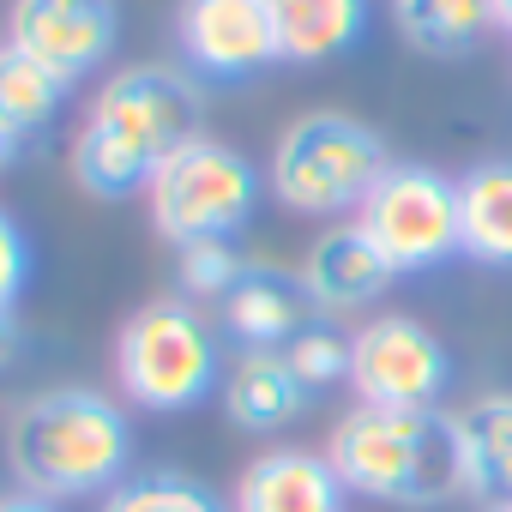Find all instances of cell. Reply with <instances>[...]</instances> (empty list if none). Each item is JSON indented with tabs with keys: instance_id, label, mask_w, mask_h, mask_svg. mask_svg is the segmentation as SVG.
I'll use <instances>...</instances> for the list:
<instances>
[{
	"instance_id": "4316f807",
	"label": "cell",
	"mask_w": 512,
	"mask_h": 512,
	"mask_svg": "<svg viewBox=\"0 0 512 512\" xmlns=\"http://www.w3.org/2000/svg\"><path fill=\"white\" fill-rule=\"evenodd\" d=\"M13 157H19V145H13L7 133H0V175H7V169H13Z\"/></svg>"
},
{
	"instance_id": "6da1fadb",
	"label": "cell",
	"mask_w": 512,
	"mask_h": 512,
	"mask_svg": "<svg viewBox=\"0 0 512 512\" xmlns=\"http://www.w3.org/2000/svg\"><path fill=\"white\" fill-rule=\"evenodd\" d=\"M199 133H205L199 79L169 61H133L109 73L85 103L67 169L91 199H127V193H145L157 163Z\"/></svg>"
},
{
	"instance_id": "30bf717a",
	"label": "cell",
	"mask_w": 512,
	"mask_h": 512,
	"mask_svg": "<svg viewBox=\"0 0 512 512\" xmlns=\"http://www.w3.org/2000/svg\"><path fill=\"white\" fill-rule=\"evenodd\" d=\"M121 37L115 0H13L7 13V43L43 61L61 85L91 79Z\"/></svg>"
},
{
	"instance_id": "ffe728a7",
	"label": "cell",
	"mask_w": 512,
	"mask_h": 512,
	"mask_svg": "<svg viewBox=\"0 0 512 512\" xmlns=\"http://www.w3.org/2000/svg\"><path fill=\"white\" fill-rule=\"evenodd\" d=\"M97 512H229L199 476H187V470H133L121 488H109L103 500H97Z\"/></svg>"
},
{
	"instance_id": "cb8c5ba5",
	"label": "cell",
	"mask_w": 512,
	"mask_h": 512,
	"mask_svg": "<svg viewBox=\"0 0 512 512\" xmlns=\"http://www.w3.org/2000/svg\"><path fill=\"white\" fill-rule=\"evenodd\" d=\"M25 326H19V314L13 308H0V374H13L19 362H25Z\"/></svg>"
},
{
	"instance_id": "7a4b0ae2",
	"label": "cell",
	"mask_w": 512,
	"mask_h": 512,
	"mask_svg": "<svg viewBox=\"0 0 512 512\" xmlns=\"http://www.w3.org/2000/svg\"><path fill=\"white\" fill-rule=\"evenodd\" d=\"M133 422L121 398L97 386H49L31 392L7 422V470L13 488L43 494L55 506L103 500L133 470Z\"/></svg>"
},
{
	"instance_id": "7402d4cb",
	"label": "cell",
	"mask_w": 512,
	"mask_h": 512,
	"mask_svg": "<svg viewBox=\"0 0 512 512\" xmlns=\"http://www.w3.org/2000/svg\"><path fill=\"white\" fill-rule=\"evenodd\" d=\"M284 356H290V368H296V380L320 398L326 386H350V332H338V326H326V320H314L308 332H296L290 344H284Z\"/></svg>"
},
{
	"instance_id": "8fae6325",
	"label": "cell",
	"mask_w": 512,
	"mask_h": 512,
	"mask_svg": "<svg viewBox=\"0 0 512 512\" xmlns=\"http://www.w3.org/2000/svg\"><path fill=\"white\" fill-rule=\"evenodd\" d=\"M296 272H302V290H308L320 320H350V314L374 308L392 290V266L380 260V247L356 229V217L320 229Z\"/></svg>"
},
{
	"instance_id": "e0dca14e",
	"label": "cell",
	"mask_w": 512,
	"mask_h": 512,
	"mask_svg": "<svg viewBox=\"0 0 512 512\" xmlns=\"http://www.w3.org/2000/svg\"><path fill=\"white\" fill-rule=\"evenodd\" d=\"M398 37L416 55L458 61L494 31V0H386Z\"/></svg>"
},
{
	"instance_id": "52a82bcc",
	"label": "cell",
	"mask_w": 512,
	"mask_h": 512,
	"mask_svg": "<svg viewBox=\"0 0 512 512\" xmlns=\"http://www.w3.org/2000/svg\"><path fill=\"white\" fill-rule=\"evenodd\" d=\"M356 229L380 247L392 278H422L458 260V181L428 163H386L356 205Z\"/></svg>"
},
{
	"instance_id": "5b68a950",
	"label": "cell",
	"mask_w": 512,
	"mask_h": 512,
	"mask_svg": "<svg viewBox=\"0 0 512 512\" xmlns=\"http://www.w3.org/2000/svg\"><path fill=\"white\" fill-rule=\"evenodd\" d=\"M386 163H392L386 139L368 121H356L344 109H314L278 133L272 163H266V187L296 217L344 223V217H356L368 187L386 175Z\"/></svg>"
},
{
	"instance_id": "83f0119b",
	"label": "cell",
	"mask_w": 512,
	"mask_h": 512,
	"mask_svg": "<svg viewBox=\"0 0 512 512\" xmlns=\"http://www.w3.org/2000/svg\"><path fill=\"white\" fill-rule=\"evenodd\" d=\"M488 512H512V500H488Z\"/></svg>"
},
{
	"instance_id": "5bb4252c",
	"label": "cell",
	"mask_w": 512,
	"mask_h": 512,
	"mask_svg": "<svg viewBox=\"0 0 512 512\" xmlns=\"http://www.w3.org/2000/svg\"><path fill=\"white\" fill-rule=\"evenodd\" d=\"M223 416L241 428V434H278L290 428L302 410H308V386L296 380L290 356L284 350H235L223 362Z\"/></svg>"
},
{
	"instance_id": "ba28073f",
	"label": "cell",
	"mask_w": 512,
	"mask_h": 512,
	"mask_svg": "<svg viewBox=\"0 0 512 512\" xmlns=\"http://www.w3.org/2000/svg\"><path fill=\"white\" fill-rule=\"evenodd\" d=\"M452 386L446 344L410 314H374L350 332V392L368 410H440Z\"/></svg>"
},
{
	"instance_id": "277c9868",
	"label": "cell",
	"mask_w": 512,
	"mask_h": 512,
	"mask_svg": "<svg viewBox=\"0 0 512 512\" xmlns=\"http://www.w3.org/2000/svg\"><path fill=\"white\" fill-rule=\"evenodd\" d=\"M115 380L133 410L181 416L223 386L217 326L187 296H151L115 332Z\"/></svg>"
},
{
	"instance_id": "2e32d148",
	"label": "cell",
	"mask_w": 512,
	"mask_h": 512,
	"mask_svg": "<svg viewBox=\"0 0 512 512\" xmlns=\"http://www.w3.org/2000/svg\"><path fill=\"white\" fill-rule=\"evenodd\" d=\"M272 25H278V61L320 67L368 37V0H272Z\"/></svg>"
},
{
	"instance_id": "d6986e66",
	"label": "cell",
	"mask_w": 512,
	"mask_h": 512,
	"mask_svg": "<svg viewBox=\"0 0 512 512\" xmlns=\"http://www.w3.org/2000/svg\"><path fill=\"white\" fill-rule=\"evenodd\" d=\"M452 416L476 470V500H512V392H482Z\"/></svg>"
},
{
	"instance_id": "4fadbf2b",
	"label": "cell",
	"mask_w": 512,
	"mask_h": 512,
	"mask_svg": "<svg viewBox=\"0 0 512 512\" xmlns=\"http://www.w3.org/2000/svg\"><path fill=\"white\" fill-rule=\"evenodd\" d=\"M217 314L241 350H284L296 332H308L320 320L302 290V272H284V266H247L235 278V290L217 302Z\"/></svg>"
},
{
	"instance_id": "484cf974",
	"label": "cell",
	"mask_w": 512,
	"mask_h": 512,
	"mask_svg": "<svg viewBox=\"0 0 512 512\" xmlns=\"http://www.w3.org/2000/svg\"><path fill=\"white\" fill-rule=\"evenodd\" d=\"M494 31L512 37V0H494Z\"/></svg>"
},
{
	"instance_id": "9c48e42d",
	"label": "cell",
	"mask_w": 512,
	"mask_h": 512,
	"mask_svg": "<svg viewBox=\"0 0 512 512\" xmlns=\"http://www.w3.org/2000/svg\"><path fill=\"white\" fill-rule=\"evenodd\" d=\"M175 49L193 79L241 85L278 61L272 0H181L175 7Z\"/></svg>"
},
{
	"instance_id": "d4e9b609",
	"label": "cell",
	"mask_w": 512,
	"mask_h": 512,
	"mask_svg": "<svg viewBox=\"0 0 512 512\" xmlns=\"http://www.w3.org/2000/svg\"><path fill=\"white\" fill-rule=\"evenodd\" d=\"M0 512H67V506H55L43 494H25V488H7V494H0Z\"/></svg>"
},
{
	"instance_id": "7c38bea8",
	"label": "cell",
	"mask_w": 512,
	"mask_h": 512,
	"mask_svg": "<svg viewBox=\"0 0 512 512\" xmlns=\"http://www.w3.org/2000/svg\"><path fill=\"white\" fill-rule=\"evenodd\" d=\"M350 494L326 452L308 446H272L247 458L229 494V512H344Z\"/></svg>"
},
{
	"instance_id": "9a60e30c",
	"label": "cell",
	"mask_w": 512,
	"mask_h": 512,
	"mask_svg": "<svg viewBox=\"0 0 512 512\" xmlns=\"http://www.w3.org/2000/svg\"><path fill=\"white\" fill-rule=\"evenodd\" d=\"M458 260L512 272V157H482L458 175Z\"/></svg>"
},
{
	"instance_id": "3957f363",
	"label": "cell",
	"mask_w": 512,
	"mask_h": 512,
	"mask_svg": "<svg viewBox=\"0 0 512 512\" xmlns=\"http://www.w3.org/2000/svg\"><path fill=\"white\" fill-rule=\"evenodd\" d=\"M326 458L350 500L374 506H452L476 500V470L452 410H368L356 404L332 434Z\"/></svg>"
},
{
	"instance_id": "8992f818",
	"label": "cell",
	"mask_w": 512,
	"mask_h": 512,
	"mask_svg": "<svg viewBox=\"0 0 512 512\" xmlns=\"http://www.w3.org/2000/svg\"><path fill=\"white\" fill-rule=\"evenodd\" d=\"M260 169H253L235 145L199 133L187 139L181 151H169L157 163V175L145 181V211H151V229L169 241V247H187V241H235L253 211H260Z\"/></svg>"
},
{
	"instance_id": "ac0fdd59",
	"label": "cell",
	"mask_w": 512,
	"mask_h": 512,
	"mask_svg": "<svg viewBox=\"0 0 512 512\" xmlns=\"http://www.w3.org/2000/svg\"><path fill=\"white\" fill-rule=\"evenodd\" d=\"M67 91L73 85H61L43 61H31L25 49H13L7 37H0V133H7L13 145L43 139L61 121Z\"/></svg>"
},
{
	"instance_id": "44dd1931",
	"label": "cell",
	"mask_w": 512,
	"mask_h": 512,
	"mask_svg": "<svg viewBox=\"0 0 512 512\" xmlns=\"http://www.w3.org/2000/svg\"><path fill=\"white\" fill-rule=\"evenodd\" d=\"M241 272H247V260L235 253V241H187V247H175V296H187V302H223Z\"/></svg>"
},
{
	"instance_id": "603a6c76",
	"label": "cell",
	"mask_w": 512,
	"mask_h": 512,
	"mask_svg": "<svg viewBox=\"0 0 512 512\" xmlns=\"http://www.w3.org/2000/svg\"><path fill=\"white\" fill-rule=\"evenodd\" d=\"M31 235H25V223L0 205V308H19V296L31 290Z\"/></svg>"
}]
</instances>
